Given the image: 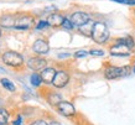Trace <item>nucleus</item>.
<instances>
[{
    "instance_id": "nucleus-24",
    "label": "nucleus",
    "mask_w": 135,
    "mask_h": 125,
    "mask_svg": "<svg viewBox=\"0 0 135 125\" xmlns=\"http://www.w3.org/2000/svg\"><path fill=\"white\" fill-rule=\"evenodd\" d=\"M31 125H47V123L44 120H37V121H35V123H32Z\"/></svg>"
},
{
    "instance_id": "nucleus-28",
    "label": "nucleus",
    "mask_w": 135,
    "mask_h": 125,
    "mask_svg": "<svg viewBox=\"0 0 135 125\" xmlns=\"http://www.w3.org/2000/svg\"><path fill=\"white\" fill-rule=\"evenodd\" d=\"M0 36H1V30H0Z\"/></svg>"
},
{
    "instance_id": "nucleus-3",
    "label": "nucleus",
    "mask_w": 135,
    "mask_h": 125,
    "mask_svg": "<svg viewBox=\"0 0 135 125\" xmlns=\"http://www.w3.org/2000/svg\"><path fill=\"white\" fill-rule=\"evenodd\" d=\"M3 61H4L5 65L11 66V67H17V66L22 65L24 58H22V56H21L20 53L15 52V51H8V52L4 53Z\"/></svg>"
},
{
    "instance_id": "nucleus-12",
    "label": "nucleus",
    "mask_w": 135,
    "mask_h": 125,
    "mask_svg": "<svg viewBox=\"0 0 135 125\" xmlns=\"http://www.w3.org/2000/svg\"><path fill=\"white\" fill-rule=\"evenodd\" d=\"M63 20H65V17L62 16L61 14H51V15L49 16V20H47V22L50 24V26L57 27V26H62V24H63Z\"/></svg>"
},
{
    "instance_id": "nucleus-11",
    "label": "nucleus",
    "mask_w": 135,
    "mask_h": 125,
    "mask_svg": "<svg viewBox=\"0 0 135 125\" xmlns=\"http://www.w3.org/2000/svg\"><path fill=\"white\" fill-rule=\"evenodd\" d=\"M56 71L53 68H45L44 71L41 72V79L45 83H52L55 77H56Z\"/></svg>"
},
{
    "instance_id": "nucleus-2",
    "label": "nucleus",
    "mask_w": 135,
    "mask_h": 125,
    "mask_svg": "<svg viewBox=\"0 0 135 125\" xmlns=\"http://www.w3.org/2000/svg\"><path fill=\"white\" fill-rule=\"evenodd\" d=\"M130 73V67H108L104 71V76L108 79H115V78H120V77H125Z\"/></svg>"
},
{
    "instance_id": "nucleus-8",
    "label": "nucleus",
    "mask_w": 135,
    "mask_h": 125,
    "mask_svg": "<svg viewBox=\"0 0 135 125\" xmlns=\"http://www.w3.org/2000/svg\"><path fill=\"white\" fill-rule=\"evenodd\" d=\"M58 110L65 117H71V115H74V113H76V109L70 102H61L58 104Z\"/></svg>"
},
{
    "instance_id": "nucleus-21",
    "label": "nucleus",
    "mask_w": 135,
    "mask_h": 125,
    "mask_svg": "<svg viewBox=\"0 0 135 125\" xmlns=\"http://www.w3.org/2000/svg\"><path fill=\"white\" fill-rule=\"evenodd\" d=\"M115 3H120V4H127V5H135V0H112Z\"/></svg>"
},
{
    "instance_id": "nucleus-13",
    "label": "nucleus",
    "mask_w": 135,
    "mask_h": 125,
    "mask_svg": "<svg viewBox=\"0 0 135 125\" xmlns=\"http://www.w3.org/2000/svg\"><path fill=\"white\" fill-rule=\"evenodd\" d=\"M15 22H16V17L14 15H4L0 19V25L4 27H12L15 26Z\"/></svg>"
},
{
    "instance_id": "nucleus-7",
    "label": "nucleus",
    "mask_w": 135,
    "mask_h": 125,
    "mask_svg": "<svg viewBox=\"0 0 135 125\" xmlns=\"http://www.w3.org/2000/svg\"><path fill=\"white\" fill-rule=\"evenodd\" d=\"M33 24V19L29 15H22L20 17H16V22H15V27L19 30H26L30 28Z\"/></svg>"
},
{
    "instance_id": "nucleus-14",
    "label": "nucleus",
    "mask_w": 135,
    "mask_h": 125,
    "mask_svg": "<svg viewBox=\"0 0 135 125\" xmlns=\"http://www.w3.org/2000/svg\"><path fill=\"white\" fill-rule=\"evenodd\" d=\"M49 103L52 105L60 104V103H61V95L57 94V93H51L49 97Z\"/></svg>"
},
{
    "instance_id": "nucleus-10",
    "label": "nucleus",
    "mask_w": 135,
    "mask_h": 125,
    "mask_svg": "<svg viewBox=\"0 0 135 125\" xmlns=\"http://www.w3.org/2000/svg\"><path fill=\"white\" fill-rule=\"evenodd\" d=\"M49 44L46 42L45 40H37L35 41V44H33V51L36 53H40V55H46V53L49 52Z\"/></svg>"
},
{
    "instance_id": "nucleus-6",
    "label": "nucleus",
    "mask_w": 135,
    "mask_h": 125,
    "mask_svg": "<svg viewBox=\"0 0 135 125\" xmlns=\"http://www.w3.org/2000/svg\"><path fill=\"white\" fill-rule=\"evenodd\" d=\"M70 81V76L66 71H60V72L56 73V77L53 79L52 84L56 87V88H63Z\"/></svg>"
},
{
    "instance_id": "nucleus-16",
    "label": "nucleus",
    "mask_w": 135,
    "mask_h": 125,
    "mask_svg": "<svg viewBox=\"0 0 135 125\" xmlns=\"http://www.w3.org/2000/svg\"><path fill=\"white\" fill-rule=\"evenodd\" d=\"M0 83L3 84V87H5V88L8 89V90H10V92H14V90H15V85L12 84L9 79H6V78H1Z\"/></svg>"
},
{
    "instance_id": "nucleus-25",
    "label": "nucleus",
    "mask_w": 135,
    "mask_h": 125,
    "mask_svg": "<svg viewBox=\"0 0 135 125\" xmlns=\"http://www.w3.org/2000/svg\"><path fill=\"white\" fill-rule=\"evenodd\" d=\"M20 121H21V118L19 117V118H17V119H16V120H15V123H14V125H20V124H21Z\"/></svg>"
},
{
    "instance_id": "nucleus-20",
    "label": "nucleus",
    "mask_w": 135,
    "mask_h": 125,
    "mask_svg": "<svg viewBox=\"0 0 135 125\" xmlns=\"http://www.w3.org/2000/svg\"><path fill=\"white\" fill-rule=\"evenodd\" d=\"M47 26H50V24L47 22V21H40V22L37 24L36 28L37 30H44V28H46Z\"/></svg>"
},
{
    "instance_id": "nucleus-26",
    "label": "nucleus",
    "mask_w": 135,
    "mask_h": 125,
    "mask_svg": "<svg viewBox=\"0 0 135 125\" xmlns=\"http://www.w3.org/2000/svg\"><path fill=\"white\" fill-rule=\"evenodd\" d=\"M50 125H60V124H58L57 121H53V123H51V124H50Z\"/></svg>"
},
{
    "instance_id": "nucleus-5",
    "label": "nucleus",
    "mask_w": 135,
    "mask_h": 125,
    "mask_svg": "<svg viewBox=\"0 0 135 125\" xmlns=\"http://www.w3.org/2000/svg\"><path fill=\"white\" fill-rule=\"evenodd\" d=\"M72 21V24L76 25V26H83L86 25L87 22H89V15L87 12H83V11H77V12H73L72 16L70 19Z\"/></svg>"
},
{
    "instance_id": "nucleus-1",
    "label": "nucleus",
    "mask_w": 135,
    "mask_h": 125,
    "mask_svg": "<svg viewBox=\"0 0 135 125\" xmlns=\"http://www.w3.org/2000/svg\"><path fill=\"white\" fill-rule=\"evenodd\" d=\"M92 39H93L97 44H104L108 37H109V31L107 28L105 24L103 22H95L92 30Z\"/></svg>"
},
{
    "instance_id": "nucleus-15",
    "label": "nucleus",
    "mask_w": 135,
    "mask_h": 125,
    "mask_svg": "<svg viewBox=\"0 0 135 125\" xmlns=\"http://www.w3.org/2000/svg\"><path fill=\"white\" fill-rule=\"evenodd\" d=\"M9 119V113L5 109H0V125H6Z\"/></svg>"
},
{
    "instance_id": "nucleus-22",
    "label": "nucleus",
    "mask_w": 135,
    "mask_h": 125,
    "mask_svg": "<svg viewBox=\"0 0 135 125\" xmlns=\"http://www.w3.org/2000/svg\"><path fill=\"white\" fill-rule=\"evenodd\" d=\"M89 53L92 56H104V51L102 50H92Z\"/></svg>"
},
{
    "instance_id": "nucleus-23",
    "label": "nucleus",
    "mask_w": 135,
    "mask_h": 125,
    "mask_svg": "<svg viewBox=\"0 0 135 125\" xmlns=\"http://www.w3.org/2000/svg\"><path fill=\"white\" fill-rule=\"evenodd\" d=\"M87 51H77V52L74 53V57H77V58H79V57H86L87 56Z\"/></svg>"
},
{
    "instance_id": "nucleus-29",
    "label": "nucleus",
    "mask_w": 135,
    "mask_h": 125,
    "mask_svg": "<svg viewBox=\"0 0 135 125\" xmlns=\"http://www.w3.org/2000/svg\"><path fill=\"white\" fill-rule=\"evenodd\" d=\"M133 71H134V73H135V67H134V69H133Z\"/></svg>"
},
{
    "instance_id": "nucleus-19",
    "label": "nucleus",
    "mask_w": 135,
    "mask_h": 125,
    "mask_svg": "<svg viewBox=\"0 0 135 125\" xmlns=\"http://www.w3.org/2000/svg\"><path fill=\"white\" fill-rule=\"evenodd\" d=\"M62 26H63L65 28H67V30H71V28L73 27L74 25L72 24V21H71V20H68V19H65V20H63V24H62Z\"/></svg>"
},
{
    "instance_id": "nucleus-30",
    "label": "nucleus",
    "mask_w": 135,
    "mask_h": 125,
    "mask_svg": "<svg viewBox=\"0 0 135 125\" xmlns=\"http://www.w3.org/2000/svg\"><path fill=\"white\" fill-rule=\"evenodd\" d=\"M0 104H1V99H0Z\"/></svg>"
},
{
    "instance_id": "nucleus-4",
    "label": "nucleus",
    "mask_w": 135,
    "mask_h": 125,
    "mask_svg": "<svg viewBox=\"0 0 135 125\" xmlns=\"http://www.w3.org/2000/svg\"><path fill=\"white\" fill-rule=\"evenodd\" d=\"M110 55L112 56H120V57L129 56L130 55V49L128 47L127 45L117 41V44L110 47Z\"/></svg>"
},
{
    "instance_id": "nucleus-17",
    "label": "nucleus",
    "mask_w": 135,
    "mask_h": 125,
    "mask_svg": "<svg viewBox=\"0 0 135 125\" xmlns=\"http://www.w3.org/2000/svg\"><path fill=\"white\" fill-rule=\"evenodd\" d=\"M30 82H31V84L35 85V87H37V85L41 84V76H38V74H36V73H33L32 76H31V78H30Z\"/></svg>"
},
{
    "instance_id": "nucleus-18",
    "label": "nucleus",
    "mask_w": 135,
    "mask_h": 125,
    "mask_svg": "<svg viewBox=\"0 0 135 125\" xmlns=\"http://www.w3.org/2000/svg\"><path fill=\"white\" fill-rule=\"evenodd\" d=\"M118 41L122 42V44H124V45H127L130 50L134 47V40H133L131 37H124V39H120V40H118Z\"/></svg>"
},
{
    "instance_id": "nucleus-9",
    "label": "nucleus",
    "mask_w": 135,
    "mask_h": 125,
    "mask_svg": "<svg viewBox=\"0 0 135 125\" xmlns=\"http://www.w3.org/2000/svg\"><path fill=\"white\" fill-rule=\"evenodd\" d=\"M27 66H29L31 69L40 71V69H44L46 67V61L44 60V58H40V57L30 58V60L27 61Z\"/></svg>"
},
{
    "instance_id": "nucleus-27",
    "label": "nucleus",
    "mask_w": 135,
    "mask_h": 125,
    "mask_svg": "<svg viewBox=\"0 0 135 125\" xmlns=\"http://www.w3.org/2000/svg\"><path fill=\"white\" fill-rule=\"evenodd\" d=\"M0 72H5V71H4V69H3V68H0Z\"/></svg>"
}]
</instances>
